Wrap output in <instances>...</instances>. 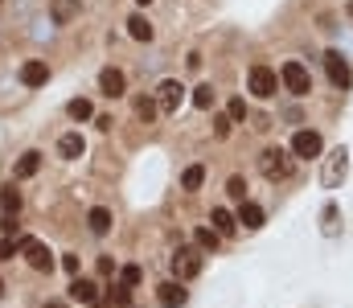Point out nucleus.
Returning <instances> with one entry per match:
<instances>
[{
	"mask_svg": "<svg viewBox=\"0 0 353 308\" xmlns=\"http://www.w3.org/2000/svg\"><path fill=\"white\" fill-rule=\"evenodd\" d=\"M259 173H263L267 181H288V177H292V156H288V148H263Z\"/></svg>",
	"mask_w": 353,
	"mask_h": 308,
	"instance_id": "1",
	"label": "nucleus"
},
{
	"mask_svg": "<svg viewBox=\"0 0 353 308\" xmlns=\"http://www.w3.org/2000/svg\"><path fill=\"white\" fill-rule=\"evenodd\" d=\"M201 251L197 247H176L173 251V276L176 280H193V276H201Z\"/></svg>",
	"mask_w": 353,
	"mask_h": 308,
	"instance_id": "2",
	"label": "nucleus"
},
{
	"mask_svg": "<svg viewBox=\"0 0 353 308\" xmlns=\"http://www.w3.org/2000/svg\"><path fill=\"white\" fill-rule=\"evenodd\" d=\"M247 87H251V95H255V99H271V95L279 91V74H275L271 66H251Z\"/></svg>",
	"mask_w": 353,
	"mask_h": 308,
	"instance_id": "3",
	"label": "nucleus"
},
{
	"mask_svg": "<svg viewBox=\"0 0 353 308\" xmlns=\"http://www.w3.org/2000/svg\"><path fill=\"white\" fill-rule=\"evenodd\" d=\"M279 83H283L292 95H308V91H312V74H308V66H300V62H283Z\"/></svg>",
	"mask_w": 353,
	"mask_h": 308,
	"instance_id": "4",
	"label": "nucleus"
},
{
	"mask_svg": "<svg viewBox=\"0 0 353 308\" xmlns=\"http://www.w3.org/2000/svg\"><path fill=\"white\" fill-rule=\"evenodd\" d=\"M21 251H25V259H29V267H33V271H50V267H54V251H50L46 243L25 238V243H21Z\"/></svg>",
	"mask_w": 353,
	"mask_h": 308,
	"instance_id": "5",
	"label": "nucleus"
},
{
	"mask_svg": "<svg viewBox=\"0 0 353 308\" xmlns=\"http://www.w3.org/2000/svg\"><path fill=\"white\" fill-rule=\"evenodd\" d=\"M325 70H329V83L333 87H341V91H350V83H353V74H350V62L337 54V50H329L325 54Z\"/></svg>",
	"mask_w": 353,
	"mask_h": 308,
	"instance_id": "6",
	"label": "nucleus"
},
{
	"mask_svg": "<svg viewBox=\"0 0 353 308\" xmlns=\"http://www.w3.org/2000/svg\"><path fill=\"white\" fill-rule=\"evenodd\" d=\"M17 209H21V194H17L12 185L0 189V226H4V234L17 230Z\"/></svg>",
	"mask_w": 353,
	"mask_h": 308,
	"instance_id": "7",
	"label": "nucleus"
},
{
	"mask_svg": "<svg viewBox=\"0 0 353 308\" xmlns=\"http://www.w3.org/2000/svg\"><path fill=\"white\" fill-rule=\"evenodd\" d=\"M181 99H185V87H181L176 79H165V83L157 87V107H161L165 115H173L176 107H181Z\"/></svg>",
	"mask_w": 353,
	"mask_h": 308,
	"instance_id": "8",
	"label": "nucleus"
},
{
	"mask_svg": "<svg viewBox=\"0 0 353 308\" xmlns=\"http://www.w3.org/2000/svg\"><path fill=\"white\" fill-rule=\"evenodd\" d=\"M321 148H325V140H321L316 132H308V127L292 136V152H296V156H304V161H312V156H321Z\"/></svg>",
	"mask_w": 353,
	"mask_h": 308,
	"instance_id": "9",
	"label": "nucleus"
},
{
	"mask_svg": "<svg viewBox=\"0 0 353 308\" xmlns=\"http://www.w3.org/2000/svg\"><path fill=\"white\" fill-rule=\"evenodd\" d=\"M99 91H103L107 99H119V95L128 91V79H123V70H115V66H107V70L99 74Z\"/></svg>",
	"mask_w": 353,
	"mask_h": 308,
	"instance_id": "10",
	"label": "nucleus"
},
{
	"mask_svg": "<svg viewBox=\"0 0 353 308\" xmlns=\"http://www.w3.org/2000/svg\"><path fill=\"white\" fill-rule=\"evenodd\" d=\"M185 300H189V292L181 288V280H169V284H161V288H157V305H161V308H181Z\"/></svg>",
	"mask_w": 353,
	"mask_h": 308,
	"instance_id": "11",
	"label": "nucleus"
},
{
	"mask_svg": "<svg viewBox=\"0 0 353 308\" xmlns=\"http://www.w3.org/2000/svg\"><path fill=\"white\" fill-rule=\"evenodd\" d=\"M345 169H350L345 148H337V152L325 161V185H329V189H337V181H345Z\"/></svg>",
	"mask_w": 353,
	"mask_h": 308,
	"instance_id": "12",
	"label": "nucleus"
},
{
	"mask_svg": "<svg viewBox=\"0 0 353 308\" xmlns=\"http://www.w3.org/2000/svg\"><path fill=\"white\" fill-rule=\"evenodd\" d=\"M70 300H79V305H94V300H99V284H94V280H83V276H74V280H70Z\"/></svg>",
	"mask_w": 353,
	"mask_h": 308,
	"instance_id": "13",
	"label": "nucleus"
},
{
	"mask_svg": "<svg viewBox=\"0 0 353 308\" xmlns=\"http://www.w3.org/2000/svg\"><path fill=\"white\" fill-rule=\"evenodd\" d=\"M21 83L25 87H46L50 83V66L46 62H25L21 66Z\"/></svg>",
	"mask_w": 353,
	"mask_h": 308,
	"instance_id": "14",
	"label": "nucleus"
},
{
	"mask_svg": "<svg viewBox=\"0 0 353 308\" xmlns=\"http://www.w3.org/2000/svg\"><path fill=\"white\" fill-rule=\"evenodd\" d=\"M58 152H62V156H66V161H79V156H83V152H87V140H83V136H79V132H66V136H62V140H58Z\"/></svg>",
	"mask_w": 353,
	"mask_h": 308,
	"instance_id": "15",
	"label": "nucleus"
},
{
	"mask_svg": "<svg viewBox=\"0 0 353 308\" xmlns=\"http://www.w3.org/2000/svg\"><path fill=\"white\" fill-rule=\"evenodd\" d=\"M239 222H243L247 230H259V226L267 222L263 205H255V202H243V205H239Z\"/></svg>",
	"mask_w": 353,
	"mask_h": 308,
	"instance_id": "16",
	"label": "nucleus"
},
{
	"mask_svg": "<svg viewBox=\"0 0 353 308\" xmlns=\"http://www.w3.org/2000/svg\"><path fill=\"white\" fill-rule=\"evenodd\" d=\"M128 33H132L136 41H152V21H148L144 12H132V17H128Z\"/></svg>",
	"mask_w": 353,
	"mask_h": 308,
	"instance_id": "17",
	"label": "nucleus"
},
{
	"mask_svg": "<svg viewBox=\"0 0 353 308\" xmlns=\"http://www.w3.org/2000/svg\"><path fill=\"white\" fill-rule=\"evenodd\" d=\"M87 222H90V234H107L115 218H111V209H107V205H94V209L87 214Z\"/></svg>",
	"mask_w": 353,
	"mask_h": 308,
	"instance_id": "18",
	"label": "nucleus"
},
{
	"mask_svg": "<svg viewBox=\"0 0 353 308\" xmlns=\"http://www.w3.org/2000/svg\"><path fill=\"white\" fill-rule=\"evenodd\" d=\"M210 226H214L218 234H234V226H239V218H234L230 209H222V205H218V209L210 214Z\"/></svg>",
	"mask_w": 353,
	"mask_h": 308,
	"instance_id": "19",
	"label": "nucleus"
},
{
	"mask_svg": "<svg viewBox=\"0 0 353 308\" xmlns=\"http://www.w3.org/2000/svg\"><path fill=\"white\" fill-rule=\"evenodd\" d=\"M193 238H197V251H214L222 234H218L214 226H197V230H193Z\"/></svg>",
	"mask_w": 353,
	"mask_h": 308,
	"instance_id": "20",
	"label": "nucleus"
},
{
	"mask_svg": "<svg viewBox=\"0 0 353 308\" xmlns=\"http://www.w3.org/2000/svg\"><path fill=\"white\" fill-rule=\"evenodd\" d=\"M41 169V152H25L21 161H17V177H33Z\"/></svg>",
	"mask_w": 353,
	"mask_h": 308,
	"instance_id": "21",
	"label": "nucleus"
},
{
	"mask_svg": "<svg viewBox=\"0 0 353 308\" xmlns=\"http://www.w3.org/2000/svg\"><path fill=\"white\" fill-rule=\"evenodd\" d=\"M74 12H79V0H54V21H58V25L74 21Z\"/></svg>",
	"mask_w": 353,
	"mask_h": 308,
	"instance_id": "22",
	"label": "nucleus"
},
{
	"mask_svg": "<svg viewBox=\"0 0 353 308\" xmlns=\"http://www.w3.org/2000/svg\"><path fill=\"white\" fill-rule=\"evenodd\" d=\"M201 181H205V169H201V165H189V169L181 173V185H185V189H201Z\"/></svg>",
	"mask_w": 353,
	"mask_h": 308,
	"instance_id": "23",
	"label": "nucleus"
},
{
	"mask_svg": "<svg viewBox=\"0 0 353 308\" xmlns=\"http://www.w3.org/2000/svg\"><path fill=\"white\" fill-rule=\"evenodd\" d=\"M214 99H218V95H214V87H210V83L193 87V107H201V111H205V107H214Z\"/></svg>",
	"mask_w": 353,
	"mask_h": 308,
	"instance_id": "24",
	"label": "nucleus"
},
{
	"mask_svg": "<svg viewBox=\"0 0 353 308\" xmlns=\"http://www.w3.org/2000/svg\"><path fill=\"white\" fill-rule=\"evenodd\" d=\"M132 107H136V115H140L144 123H152V119H157V111H161V107H157V99H144V95L132 103Z\"/></svg>",
	"mask_w": 353,
	"mask_h": 308,
	"instance_id": "25",
	"label": "nucleus"
},
{
	"mask_svg": "<svg viewBox=\"0 0 353 308\" xmlns=\"http://www.w3.org/2000/svg\"><path fill=\"white\" fill-rule=\"evenodd\" d=\"M107 300H111V308H132V288H123V284H115V288L107 292Z\"/></svg>",
	"mask_w": 353,
	"mask_h": 308,
	"instance_id": "26",
	"label": "nucleus"
},
{
	"mask_svg": "<svg viewBox=\"0 0 353 308\" xmlns=\"http://www.w3.org/2000/svg\"><path fill=\"white\" fill-rule=\"evenodd\" d=\"M66 111H70V119H90V115H94L87 99H70L66 103Z\"/></svg>",
	"mask_w": 353,
	"mask_h": 308,
	"instance_id": "27",
	"label": "nucleus"
},
{
	"mask_svg": "<svg viewBox=\"0 0 353 308\" xmlns=\"http://www.w3.org/2000/svg\"><path fill=\"white\" fill-rule=\"evenodd\" d=\"M140 276H144V271H140L136 263H128V267L119 271V284H123V288H136V284H140Z\"/></svg>",
	"mask_w": 353,
	"mask_h": 308,
	"instance_id": "28",
	"label": "nucleus"
},
{
	"mask_svg": "<svg viewBox=\"0 0 353 308\" xmlns=\"http://www.w3.org/2000/svg\"><path fill=\"white\" fill-rule=\"evenodd\" d=\"M226 194H230L234 202H243V198H247V181H243V177H230V181H226Z\"/></svg>",
	"mask_w": 353,
	"mask_h": 308,
	"instance_id": "29",
	"label": "nucleus"
},
{
	"mask_svg": "<svg viewBox=\"0 0 353 308\" xmlns=\"http://www.w3.org/2000/svg\"><path fill=\"white\" fill-rule=\"evenodd\" d=\"M325 234H337V205H325Z\"/></svg>",
	"mask_w": 353,
	"mask_h": 308,
	"instance_id": "30",
	"label": "nucleus"
},
{
	"mask_svg": "<svg viewBox=\"0 0 353 308\" xmlns=\"http://www.w3.org/2000/svg\"><path fill=\"white\" fill-rule=\"evenodd\" d=\"M214 136H218V140L230 136V115H218V119H214Z\"/></svg>",
	"mask_w": 353,
	"mask_h": 308,
	"instance_id": "31",
	"label": "nucleus"
},
{
	"mask_svg": "<svg viewBox=\"0 0 353 308\" xmlns=\"http://www.w3.org/2000/svg\"><path fill=\"white\" fill-rule=\"evenodd\" d=\"M226 115H230V123H234V119H247V103H243V99H230V111H226Z\"/></svg>",
	"mask_w": 353,
	"mask_h": 308,
	"instance_id": "32",
	"label": "nucleus"
},
{
	"mask_svg": "<svg viewBox=\"0 0 353 308\" xmlns=\"http://www.w3.org/2000/svg\"><path fill=\"white\" fill-rule=\"evenodd\" d=\"M12 255H17V243H12V238H0V263L12 259Z\"/></svg>",
	"mask_w": 353,
	"mask_h": 308,
	"instance_id": "33",
	"label": "nucleus"
},
{
	"mask_svg": "<svg viewBox=\"0 0 353 308\" xmlns=\"http://www.w3.org/2000/svg\"><path fill=\"white\" fill-rule=\"evenodd\" d=\"M62 267H66L70 276H79V255H62Z\"/></svg>",
	"mask_w": 353,
	"mask_h": 308,
	"instance_id": "34",
	"label": "nucleus"
},
{
	"mask_svg": "<svg viewBox=\"0 0 353 308\" xmlns=\"http://www.w3.org/2000/svg\"><path fill=\"white\" fill-rule=\"evenodd\" d=\"M41 308H66V305L62 300H50V305H41Z\"/></svg>",
	"mask_w": 353,
	"mask_h": 308,
	"instance_id": "35",
	"label": "nucleus"
},
{
	"mask_svg": "<svg viewBox=\"0 0 353 308\" xmlns=\"http://www.w3.org/2000/svg\"><path fill=\"white\" fill-rule=\"evenodd\" d=\"M0 296H4V280H0Z\"/></svg>",
	"mask_w": 353,
	"mask_h": 308,
	"instance_id": "36",
	"label": "nucleus"
},
{
	"mask_svg": "<svg viewBox=\"0 0 353 308\" xmlns=\"http://www.w3.org/2000/svg\"><path fill=\"white\" fill-rule=\"evenodd\" d=\"M140 4H152V0H140Z\"/></svg>",
	"mask_w": 353,
	"mask_h": 308,
	"instance_id": "37",
	"label": "nucleus"
},
{
	"mask_svg": "<svg viewBox=\"0 0 353 308\" xmlns=\"http://www.w3.org/2000/svg\"><path fill=\"white\" fill-rule=\"evenodd\" d=\"M350 17H353V4H350Z\"/></svg>",
	"mask_w": 353,
	"mask_h": 308,
	"instance_id": "38",
	"label": "nucleus"
}]
</instances>
